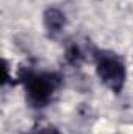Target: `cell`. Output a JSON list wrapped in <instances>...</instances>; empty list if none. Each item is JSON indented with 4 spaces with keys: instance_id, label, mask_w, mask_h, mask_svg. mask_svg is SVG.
I'll return each mask as SVG.
<instances>
[{
    "instance_id": "cell-1",
    "label": "cell",
    "mask_w": 133,
    "mask_h": 134,
    "mask_svg": "<svg viewBox=\"0 0 133 134\" xmlns=\"http://www.w3.org/2000/svg\"><path fill=\"white\" fill-rule=\"evenodd\" d=\"M21 81L25 91V100L33 109H42L53 98L55 92L63 83V76L58 72H34L25 70L21 73Z\"/></svg>"
},
{
    "instance_id": "cell-2",
    "label": "cell",
    "mask_w": 133,
    "mask_h": 134,
    "mask_svg": "<svg viewBox=\"0 0 133 134\" xmlns=\"http://www.w3.org/2000/svg\"><path fill=\"white\" fill-rule=\"evenodd\" d=\"M93 56L96 61V73L99 80L114 94H121L127 78L124 61L116 53L105 50H93Z\"/></svg>"
},
{
    "instance_id": "cell-3",
    "label": "cell",
    "mask_w": 133,
    "mask_h": 134,
    "mask_svg": "<svg viewBox=\"0 0 133 134\" xmlns=\"http://www.w3.org/2000/svg\"><path fill=\"white\" fill-rule=\"evenodd\" d=\"M42 22H44V28H45V33L49 37L52 39H57L60 34L64 31L66 28V14L57 8V6H50L44 11V16H42Z\"/></svg>"
},
{
    "instance_id": "cell-4",
    "label": "cell",
    "mask_w": 133,
    "mask_h": 134,
    "mask_svg": "<svg viewBox=\"0 0 133 134\" xmlns=\"http://www.w3.org/2000/svg\"><path fill=\"white\" fill-rule=\"evenodd\" d=\"M28 134H61L58 131V128H55V126H52V125H49V126H42V128H38V130H34L32 133Z\"/></svg>"
}]
</instances>
